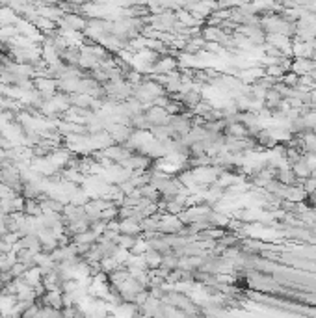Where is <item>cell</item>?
Masks as SVG:
<instances>
[{
  "mask_svg": "<svg viewBox=\"0 0 316 318\" xmlns=\"http://www.w3.org/2000/svg\"><path fill=\"white\" fill-rule=\"evenodd\" d=\"M39 313H41V307H39L38 303H32L30 307L24 309V313H22V318H38Z\"/></svg>",
  "mask_w": 316,
  "mask_h": 318,
  "instance_id": "2",
  "label": "cell"
},
{
  "mask_svg": "<svg viewBox=\"0 0 316 318\" xmlns=\"http://www.w3.org/2000/svg\"><path fill=\"white\" fill-rule=\"evenodd\" d=\"M26 266L24 265H21V263H17L15 266H13V268L10 270V274H11V277H13V279H19V277H22V275L26 274Z\"/></svg>",
  "mask_w": 316,
  "mask_h": 318,
  "instance_id": "3",
  "label": "cell"
},
{
  "mask_svg": "<svg viewBox=\"0 0 316 318\" xmlns=\"http://www.w3.org/2000/svg\"><path fill=\"white\" fill-rule=\"evenodd\" d=\"M86 318H87V316H86Z\"/></svg>",
  "mask_w": 316,
  "mask_h": 318,
  "instance_id": "5",
  "label": "cell"
},
{
  "mask_svg": "<svg viewBox=\"0 0 316 318\" xmlns=\"http://www.w3.org/2000/svg\"><path fill=\"white\" fill-rule=\"evenodd\" d=\"M13 149V146H11V141L8 136L0 134V153H6V151H11Z\"/></svg>",
  "mask_w": 316,
  "mask_h": 318,
  "instance_id": "4",
  "label": "cell"
},
{
  "mask_svg": "<svg viewBox=\"0 0 316 318\" xmlns=\"http://www.w3.org/2000/svg\"><path fill=\"white\" fill-rule=\"evenodd\" d=\"M17 265V257H15V251H11V253H4L0 257V272L4 274V272H10L13 266Z\"/></svg>",
  "mask_w": 316,
  "mask_h": 318,
  "instance_id": "1",
  "label": "cell"
}]
</instances>
